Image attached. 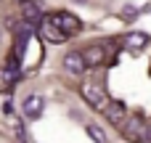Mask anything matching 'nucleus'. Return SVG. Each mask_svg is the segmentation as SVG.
Here are the masks:
<instances>
[{"label":"nucleus","instance_id":"obj_4","mask_svg":"<svg viewBox=\"0 0 151 143\" xmlns=\"http://www.w3.org/2000/svg\"><path fill=\"white\" fill-rule=\"evenodd\" d=\"M37 27H40L42 40H48V42H53V45H58V42H64V40H66V34H64V32H61L53 21H48V19H42Z\"/></svg>","mask_w":151,"mask_h":143},{"label":"nucleus","instance_id":"obj_1","mask_svg":"<svg viewBox=\"0 0 151 143\" xmlns=\"http://www.w3.org/2000/svg\"><path fill=\"white\" fill-rule=\"evenodd\" d=\"M80 93H82V98H85L93 109H98V111H104V106L109 103V98H106L104 88H101V85H96V82H82Z\"/></svg>","mask_w":151,"mask_h":143},{"label":"nucleus","instance_id":"obj_13","mask_svg":"<svg viewBox=\"0 0 151 143\" xmlns=\"http://www.w3.org/2000/svg\"><path fill=\"white\" fill-rule=\"evenodd\" d=\"M141 141H151V127L143 125V133H141Z\"/></svg>","mask_w":151,"mask_h":143},{"label":"nucleus","instance_id":"obj_11","mask_svg":"<svg viewBox=\"0 0 151 143\" xmlns=\"http://www.w3.org/2000/svg\"><path fill=\"white\" fill-rule=\"evenodd\" d=\"M88 135H90V138H93V141H106V135H104V133H101V130H98V127H96V125H88Z\"/></svg>","mask_w":151,"mask_h":143},{"label":"nucleus","instance_id":"obj_6","mask_svg":"<svg viewBox=\"0 0 151 143\" xmlns=\"http://www.w3.org/2000/svg\"><path fill=\"white\" fill-rule=\"evenodd\" d=\"M122 45H125L127 50L138 53V50H143V48L149 45V37H146L143 32H130V34H125V37H122Z\"/></svg>","mask_w":151,"mask_h":143},{"label":"nucleus","instance_id":"obj_3","mask_svg":"<svg viewBox=\"0 0 151 143\" xmlns=\"http://www.w3.org/2000/svg\"><path fill=\"white\" fill-rule=\"evenodd\" d=\"M104 114L111 125H125V119H127V109H125L122 101H109L104 106Z\"/></svg>","mask_w":151,"mask_h":143},{"label":"nucleus","instance_id":"obj_7","mask_svg":"<svg viewBox=\"0 0 151 143\" xmlns=\"http://www.w3.org/2000/svg\"><path fill=\"white\" fill-rule=\"evenodd\" d=\"M21 109H24V117H29V119H37V117L42 114L45 103H42V98H40V96H27Z\"/></svg>","mask_w":151,"mask_h":143},{"label":"nucleus","instance_id":"obj_10","mask_svg":"<svg viewBox=\"0 0 151 143\" xmlns=\"http://www.w3.org/2000/svg\"><path fill=\"white\" fill-rule=\"evenodd\" d=\"M16 77H19V69H16V66L8 64L5 69H0V85H13Z\"/></svg>","mask_w":151,"mask_h":143},{"label":"nucleus","instance_id":"obj_5","mask_svg":"<svg viewBox=\"0 0 151 143\" xmlns=\"http://www.w3.org/2000/svg\"><path fill=\"white\" fill-rule=\"evenodd\" d=\"M85 66H88V64H85V56H82V53L72 50V53L64 56V69H66L69 74H77V77H80V74L85 72Z\"/></svg>","mask_w":151,"mask_h":143},{"label":"nucleus","instance_id":"obj_12","mask_svg":"<svg viewBox=\"0 0 151 143\" xmlns=\"http://www.w3.org/2000/svg\"><path fill=\"white\" fill-rule=\"evenodd\" d=\"M122 16H125V21H133V19L138 16V8H133V5H127V8L122 11Z\"/></svg>","mask_w":151,"mask_h":143},{"label":"nucleus","instance_id":"obj_2","mask_svg":"<svg viewBox=\"0 0 151 143\" xmlns=\"http://www.w3.org/2000/svg\"><path fill=\"white\" fill-rule=\"evenodd\" d=\"M48 21H53L64 34H77L80 32V19L77 16H72V13H66V11H58V13H53V16H48Z\"/></svg>","mask_w":151,"mask_h":143},{"label":"nucleus","instance_id":"obj_8","mask_svg":"<svg viewBox=\"0 0 151 143\" xmlns=\"http://www.w3.org/2000/svg\"><path fill=\"white\" fill-rule=\"evenodd\" d=\"M21 16H24V21H29V24H40V21H42V11H40L37 3H32V0H21Z\"/></svg>","mask_w":151,"mask_h":143},{"label":"nucleus","instance_id":"obj_9","mask_svg":"<svg viewBox=\"0 0 151 143\" xmlns=\"http://www.w3.org/2000/svg\"><path fill=\"white\" fill-rule=\"evenodd\" d=\"M82 56H85V64L88 66H98V64L106 61V50L101 45H90L88 50H82Z\"/></svg>","mask_w":151,"mask_h":143}]
</instances>
